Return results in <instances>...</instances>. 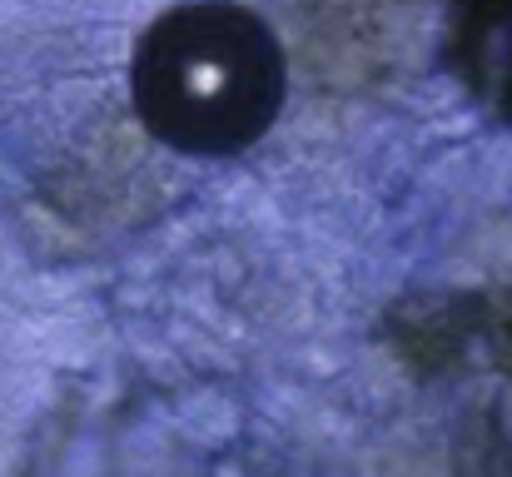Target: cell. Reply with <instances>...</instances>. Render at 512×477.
Returning a JSON list of instances; mask_svg holds the SVG:
<instances>
[{"label":"cell","mask_w":512,"mask_h":477,"mask_svg":"<svg viewBox=\"0 0 512 477\" xmlns=\"http://www.w3.org/2000/svg\"><path fill=\"white\" fill-rule=\"evenodd\" d=\"M145 130L179 155L249 150L284 105V50L234 0H189L160 15L130 65Z\"/></svg>","instance_id":"cell-1"}]
</instances>
